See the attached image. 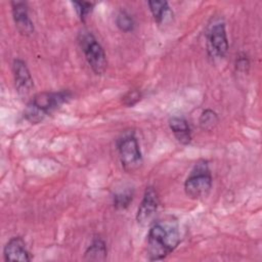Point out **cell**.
Listing matches in <instances>:
<instances>
[{"label":"cell","mask_w":262,"mask_h":262,"mask_svg":"<svg viewBox=\"0 0 262 262\" xmlns=\"http://www.w3.org/2000/svg\"><path fill=\"white\" fill-rule=\"evenodd\" d=\"M180 243V231L173 218L151 223L147 233L146 255L150 261L165 259Z\"/></svg>","instance_id":"obj_1"},{"label":"cell","mask_w":262,"mask_h":262,"mask_svg":"<svg viewBox=\"0 0 262 262\" xmlns=\"http://www.w3.org/2000/svg\"><path fill=\"white\" fill-rule=\"evenodd\" d=\"M71 98L72 93L69 90L36 93L27 103L24 111V118L32 124H38Z\"/></svg>","instance_id":"obj_2"},{"label":"cell","mask_w":262,"mask_h":262,"mask_svg":"<svg viewBox=\"0 0 262 262\" xmlns=\"http://www.w3.org/2000/svg\"><path fill=\"white\" fill-rule=\"evenodd\" d=\"M212 174L208 162L199 161L184 181L185 194L192 200L206 198L212 188Z\"/></svg>","instance_id":"obj_3"},{"label":"cell","mask_w":262,"mask_h":262,"mask_svg":"<svg viewBox=\"0 0 262 262\" xmlns=\"http://www.w3.org/2000/svg\"><path fill=\"white\" fill-rule=\"evenodd\" d=\"M119 159L123 169L132 173L142 165V156L138 141L133 131L125 132L117 141Z\"/></svg>","instance_id":"obj_4"},{"label":"cell","mask_w":262,"mask_h":262,"mask_svg":"<svg viewBox=\"0 0 262 262\" xmlns=\"http://www.w3.org/2000/svg\"><path fill=\"white\" fill-rule=\"evenodd\" d=\"M79 43L84 52L85 58L96 75H102L106 71L107 60L104 49L100 45V43L95 39V37L89 33H82L80 35Z\"/></svg>","instance_id":"obj_5"},{"label":"cell","mask_w":262,"mask_h":262,"mask_svg":"<svg viewBox=\"0 0 262 262\" xmlns=\"http://www.w3.org/2000/svg\"><path fill=\"white\" fill-rule=\"evenodd\" d=\"M159 206L160 198L158 191L152 186L146 187L142 200L137 209L136 221L142 226H146L154 223V219L158 212Z\"/></svg>","instance_id":"obj_6"},{"label":"cell","mask_w":262,"mask_h":262,"mask_svg":"<svg viewBox=\"0 0 262 262\" xmlns=\"http://www.w3.org/2000/svg\"><path fill=\"white\" fill-rule=\"evenodd\" d=\"M12 73L17 94L20 98L27 99L34 88V81L27 63L20 58H15L12 62Z\"/></svg>","instance_id":"obj_7"},{"label":"cell","mask_w":262,"mask_h":262,"mask_svg":"<svg viewBox=\"0 0 262 262\" xmlns=\"http://www.w3.org/2000/svg\"><path fill=\"white\" fill-rule=\"evenodd\" d=\"M208 52L210 56L216 58H222L226 55L229 44L225 26L222 23L215 24L208 34Z\"/></svg>","instance_id":"obj_8"},{"label":"cell","mask_w":262,"mask_h":262,"mask_svg":"<svg viewBox=\"0 0 262 262\" xmlns=\"http://www.w3.org/2000/svg\"><path fill=\"white\" fill-rule=\"evenodd\" d=\"M11 12L17 31L24 36L33 35L35 28L32 19L29 16V9L27 3L23 1H12Z\"/></svg>","instance_id":"obj_9"},{"label":"cell","mask_w":262,"mask_h":262,"mask_svg":"<svg viewBox=\"0 0 262 262\" xmlns=\"http://www.w3.org/2000/svg\"><path fill=\"white\" fill-rule=\"evenodd\" d=\"M3 257L5 261H31L30 253L21 236H13L5 244Z\"/></svg>","instance_id":"obj_10"},{"label":"cell","mask_w":262,"mask_h":262,"mask_svg":"<svg viewBox=\"0 0 262 262\" xmlns=\"http://www.w3.org/2000/svg\"><path fill=\"white\" fill-rule=\"evenodd\" d=\"M169 128L179 143L183 145L190 143L191 131L188 122L184 118L172 117L169 120Z\"/></svg>","instance_id":"obj_11"},{"label":"cell","mask_w":262,"mask_h":262,"mask_svg":"<svg viewBox=\"0 0 262 262\" xmlns=\"http://www.w3.org/2000/svg\"><path fill=\"white\" fill-rule=\"evenodd\" d=\"M106 256V244L100 237H94L84 253V259L87 261H104Z\"/></svg>","instance_id":"obj_12"},{"label":"cell","mask_w":262,"mask_h":262,"mask_svg":"<svg viewBox=\"0 0 262 262\" xmlns=\"http://www.w3.org/2000/svg\"><path fill=\"white\" fill-rule=\"evenodd\" d=\"M147 4L154 19L158 24H162L163 21H165L167 14L170 13L168 2L167 1H148Z\"/></svg>","instance_id":"obj_13"},{"label":"cell","mask_w":262,"mask_h":262,"mask_svg":"<svg viewBox=\"0 0 262 262\" xmlns=\"http://www.w3.org/2000/svg\"><path fill=\"white\" fill-rule=\"evenodd\" d=\"M218 122H219V118L217 113L210 108L203 111L199 119V125L201 129L204 131H211L217 126Z\"/></svg>","instance_id":"obj_14"},{"label":"cell","mask_w":262,"mask_h":262,"mask_svg":"<svg viewBox=\"0 0 262 262\" xmlns=\"http://www.w3.org/2000/svg\"><path fill=\"white\" fill-rule=\"evenodd\" d=\"M133 190L126 188L124 190L118 191L113 196V205L117 210H125L129 207L133 200Z\"/></svg>","instance_id":"obj_15"},{"label":"cell","mask_w":262,"mask_h":262,"mask_svg":"<svg viewBox=\"0 0 262 262\" xmlns=\"http://www.w3.org/2000/svg\"><path fill=\"white\" fill-rule=\"evenodd\" d=\"M116 25L122 32L129 33L133 31L135 23L129 13L122 10L116 16Z\"/></svg>","instance_id":"obj_16"},{"label":"cell","mask_w":262,"mask_h":262,"mask_svg":"<svg viewBox=\"0 0 262 262\" xmlns=\"http://www.w3.org/2000/svg\"><path fill=\"white\" fill-rule=\"evenodd\" d=\"M75 10L77 11V14L79 18L82 21H85L86 17L92 12L94 4L91 2H86V1H73L72 2Z\"/></svg>","instance_id":"obj_17"},{"label":"cell","mask_w":262,"mask_h":262,"mask_svg":"<svg viewBox=\"0 0 262 262\" xmlns=\"http://www.w3.org/2000/svg\"><path fill=\"white\" fill-rule=\"evenodd\" d=\"M141 98V93L138 90H130L123 96V103L126 106H133Z\"/></svg>","instance_id":"obj_18"},{"label":"cell","mask_w":262,"mask_h":262,"mask_svg":"<svg viewBox=\"0 0 262 262\" xmlns=\"http://www.w3.org/2000/svg\"><path fill=\"white\" fill-rule=\"evenodd\" d=\"M249 67H250V60L246 54H239L238 56H236L235 68L237 71L247 72Z\"/></svg>","instance_id":"obj_19"}]
</instances>
